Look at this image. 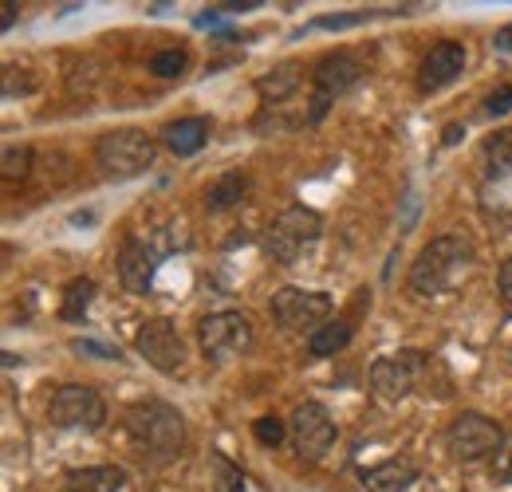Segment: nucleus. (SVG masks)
I'll return each instance as SVG.
<instances>
[{
  "label": "nucleus",
  "mask_w": 512,
  "mask_h": 492,
  "mask_svg": "<svg viewBox=\"0 0 512 492\" xmlns=\"http://www.w3.org/2000/svg\"><path fill=\"white\" fill-rule=\"evenodd\" d=\"M123 426H127L130 441L142 457L150 461H170L186 449V418L170 406V402H158V398H142L134 402L127 414H123Z\"/></svg>",
  "instance_id": "1"
},
{
  "label": "nucleus",
  "mask_w": 512,
  "mask_h": 492,
  "mask_svg": "<svg viewBox=\"0 0 512 492\" xmlns=\"http://www.w3.org/2000/svg\"><path fill=\"white\" fill-rule=\"evenodd\" d=\"M469 268H473V245L465 237H457V233L434 237L410 264V292L414 296H442L469 276Z\"/></svg>",
  "instance_id": "2"
},
{
  "label": "nucleus",
  "mask_w": 512,
  "mask_h": 492,
  "mask_svg": "<svg viewBox=\"0 0 512 492\" xmlns=\"http://www.w3.org/2000/svg\"><path fill=\"white\" fill-rule=\"evenodd\" d=\"M434 374H442L434 355H426V351H394V355H383V359L371 363V390L383 402H402L414 390H422Z\"/></svg>",
  "instance_id": "3"
},
{
  "label": "nucleus",
  "mask_w": 512,
  "mask_h": 492,
  "mask_svg": "<svg viewBox=\"0 0 512 492\" xmlns=\"http://www.w3.org/2000/svg\"><path fill=\"white\" fill-rule=\"evenodd\" d=\"M154 158H158V142H154L146 130H134V126L103 134L99 146H95L99 170H103L107 178H115V182L142 178V174L154 166Z\"/></svg>",
  "instance_id": "4"
},
{
  "label": "nucleus",
  "mask_w": 512,
  "mask_h": 492,
  "mask_svg": "<svg viewBox=\"0 0 512 492\" xmlns=\"http://www.w3.org/2000/svg\"><path fill=\"white\" fill-rule=\"evenodd\" d=\"M323 233V217L316 209H304V205H292L284 209L272 225H268V237H264V248L276 264H296L308 248L320 241Z\"/></svg>",
  "instance_id": "5"
},
{
  "label": "nucleus",
  "mask_w": 512,
  "mask_h": 492,
  "mask_svg": "<svg viewBox=\"0 0 512 492\" xmlns=\"http://www.w3.org/2000/svg\"><path fill=\"white\" fill-rule=\"evenodd\" d=\"M197 339H201L205 359L229 363L253 347V319L245 311H213L197 323Z\"/></svg>",
  "instance_id": "6"
},
{
  "label": "nucleus",
  "mask_w": 512,
  "mask_h": 492,
  "mask_svg": "<svg viewBox=\"0 0 512 492\" xmlns=\"http://www.w3.org/2000/svg\"><path fill=\"white\" fill-rule=\"evenodd\" d=\"M48 422L56 430H99L107 422V402L99 390L91 386H79V382H67L52 394L48 402Z\"/></svg>",
  "instance_id": "7"
},
{
  "label": "nucleus",
  "mask_w": 512,
  "mask_h": 492,
  "mask_svg": "<svg viewBox=\"0 0 512 492\" xmlns=\"http://www.w3.org/2000/svg\"><path fill=\"white\" fill-rule=\"evenodd\" d=\"M505 441L501 422L485 418V414H457L446 430V453L461 465H473L481 457H493Z\"/></svg>",
  "instance_id": "8"
},
{
  "label": "nucleus",
  "mask_w": 512,
  "mask_h": 492,
  "mask_svg": "<svg viewBox=\"0 0 512 492\" xmlns=\"http://www.w3.org/2000/svg\"><path fill=\"white\" fill-rule=\"evenodd\" d=\"M335 311L327 292H304V288H280L272 296V319L284 327V331H308L316 335L327 315Z\"/></svg>",
  "instance_id": "9"
},
{
  "label": "nucleus",
  "mask_w": 512,
  "mask_h": 492,
  "mask_svg": "<svg viewBox=\"0 0 512 492\" xmlns=\"http://www.w3.org/2000/svg\"><path fill=\"white\" fill-rule=\"evenodd\" d=\"M134 347L158 374H182L186 370V339L178 335V327L170 319H146Z\"/></svg>",
  "instance_id": "10"
},
{
  "label": "nucleus",
  "mask_w": 512,
  "mask_h": 492,
  "mask_svg": "<svg viewBox=\"0 0 512 492\" xmlns=\"http://www.w3.org/2000/svg\"><path fill=\"white\" fill-rule=\"evenodd\" d=\"M288 430H292V445H296V453L304 461H320L323 453L335 445V437H339V426H335V418L327 414L323 402H300L292 422H288Z\"/></svg>",
  "instance_id": "11"
},
{
  "label": "nucleus",
  "mask_w": 512,
  "mask_h": 492,
  "mask_svg": "<svg viewBox=\"0 0 512 492\" xmlns=\"http://www.w3.org/2000/svg\"><path fill=\"white\" fill-rule=\"evenodd\" d=\"M158 260H162V252L150 245V241H142V237H127L123 248H119V280H123V288H127L130 296H146L150 292V284H154V272H158Z\"/></svg>",
  "instance_id": "12"
},
{
  "label": "nucleus",
  "mask_w": 512,
  "mask_h": 492,
  "mask_svg": "<svg viewBox=\"0 0 512 492\" xmlns=\"http://www.w3.org/2000/svg\"><path fill=\"white\" fill-rule=\"evenodd\" d=\"M363 79V63L355 60L351 52H327L316 67H312V83H316V95L323 99H339V95H347L355 83Z\"/></svg>",
  "instance_id": "13"
},
{
  "label": "nucleus",
  "mask_w": 512,
  "mask_h": 492,
  "mask_svg": "<svg viewBox=\"0 0 512 492\" xmlns=\"http://www.w3.org/2000/svg\"><path fill=\"white\" fill-rule=\"evenodd\" d=\"M465 44H457V40H442V44H434L430 48V56L422 60L418 67V87L426 91V95H434V91H442L449 87L461 71H465Z\"/></svg>",
  "instance_id": "14"
},
{
  "label": "nucleus",
  "mask_w": 512,
  "mask_h": 492,
  "mask_svg": "<svg viewBox=\"0 0 512 492\" xmlns=\"http://www.w3.org/2000/svg\"><path fill=\"white\" fill-rule=\"evenodd\" d=\"M414 481H418V461L414 457H390V461L363 473L367 492H406Z\"/></svg>",
  "instance_id": "15"
},
{
  "label": "nucleus",
  "mask_w": 512,
  "mask_h": 492,
  "mask_svg": "<svg viewBox=\"0 0 512 492\" xmlns=\"http://www.w3.org/2000/svg\"><path fill=\"white\" fill-rule=\"evenodd\" d=\"M123 485H127V469H119V465H91V469L67 473L60 492H123Z\"/></svg>",
  "instance_id": "16"
},
{
  "label": "nucleus",
  "mask_w": 512,
  "mask_h": 492,
  "mask_svg": "<svg viewBox=\"0 0 512 492\" xmlns=\"http://www.w3.org/2000/svg\"><path fill=\"white\" fill-rule=\"evenodd\" d=\"M245 193H249V174L245 170H229V174H221L205 189V213H213V217L229 213V209H237L245 201Z\"/></svg>",
  "instance_id": "17"
},
{
  "label": "nucleus",
  "mask_w": 512,
  "mask_h": 492,
  "mask_svg": "<svg viewBox=\"0 0 512 492\" xmlns=\"http://www.w3.org/2000/svg\"><path fill=\"white\" fill-rule=\"evenodd\" d=\"M162 142H166V150H174L178 158H190L197 154L205 142H209V119H178V123H166L162 130Z\"/></svg>",
  "instance_id": "18"
},
{
  "label": "nucleus",
  "mask_w": 512,
  "mask_h": 492,
  "mask_svg": "<svg viewBox=\"0 0 512 492\" xmlns=\"http://www.w3.org/2000/svg\"><path fill=\"white\" fill-rule=\"evenodd\" d=\"M296 87H300V67H296V63H280V67H272V71H264V75L256 79V95H260L268 107H280Z\"/></svg>",
  "instance_id": "19"
},
{
  "label": "nucleus",
  "mask_w": 512,
  "mask_h": 492,
  "mask_svg": "<svg viewBox=\"0 0 512 492\" xmlns=\"http://www.w3.org/2000/svg\"><path fill=\"white\" fill-rule=\"evenodd\" d=\"M351 335H355V327H351L347 319L323 323L316 335H308V355H312V359H331V355H339V351L351 343Z\"/></svg>",
  "instance_id": "20"
},
{
  "label": "nucleus",
  "mask_w": 512,
  "mask_h": 492,
  "mask_svg": "<svg viewBox=\"0 0 512 492\" xmlns=\"http://www.w3.org/2000/svg\"><path fill=\"white\" fill-rule=\"evenodd\" d=\"M209 485L213 492H245V473L241 465H233L225 453H209Z\"/></svg>",
  "instance_id": "21"
},
{
  "label": "nucleus",
  "mask_w": 512,
  "mask_h": 492,
  "mask_svg": "<svg viewBox=\"0 0 512 492\" xmlns=\"http://www.w3.org/2000/svg\"><path fill=\"white\" fill-rule=\"evenodd\" d=\"M91 300H95V280L79 276V280H71L64 288V308H60V315H64L67 323H79L87 315V308H91Z\"/></svg>",
  "instance_id": "22"
},
{
  "label": "nucleus",
  "mask_w": 512,
  "mask_h": 492,
  "mask_svg": "<svg viewBox=\"0 0 512 492\" xmlns=\"http://www.w3.org/2000/svg\"><path fill=\"white\" fill-rule=\"evenodd\" d=\"M485 162L489 174H512V130H497L485 138Z\"/></svg>",
  "instance_id": "23"
},
{
  "label": "nucleus",
  "mask_w": 512,
  "mask_h": 492,
  "mask_svg": "<svg viewBox=\"0 0 512 492\" xmlns=\"http://www.w3.org/2000/svg\"><path fill=\"white\" fill-rule=\"evenodd\" d=\"M28 170H32V146H24V142H8L4 154H0V174H4V182L24 178Z\"/></svg>",
  "instance_id": "24"
},
{
  "label": "nucleus",
  "mask_w": 512,
  "mask_h": 492,
  "mask_svg": "<svg viewBox=\"0 0 512 492\" xmlns=\"http://www.w3.org/2000/svg\"><path fill=\"white\" fill-rule=\"evenodd\" d=\"M375 16H390L386 8H367V12H339V16H320V20H312L308 28L312 32H339V28H355V24H367V20H375Z\"/></svg>",
  "instance_id": "25"
},
{
  "label": "nucleus",
  "mask_w": 512,
  "mask_h": 492,
  "mask_svg": "<svg viewBox=\"0 0 512 492\" xmlns=\"http://www.w3.org/2000/svg\"><path fill=\"white\" fill-rule=\"evenodd\" d=\"M186 63H190V56H186L182 48H166V52H158V56L150 60V75H158V79H178V75L186 71Z\"/></svg>",
  "instance_id": "26"
},
{
  "label": "nucleus",
  "mask_w": 512,
  "mask_h": 492,
  "mask_svg": "<svg viewBox=\"0 0 512 492\" xmlns=\"http://www.w3.org/2000/svg\"><path fill=\"white\" fill-rule=\"evenodd\" d=\"M489 477H493L497 485H512V433H505L501 449L489 457Z\"/></svg>",
  "instance_id": "27"
},
{
  "label": "nucleus",
  "mask_w": 512,
  "mask_h": 492,
  "mask_svg": "<svg viewBox=\"0 0 512 492\" xmlns=\"http://www.w3.org/2000/svg\"><path fill=\"white\" fill-rule=\"evenodd\" d=\"M71 351L75 355H91V359H107V363H119L123 359L119 347H107V343H95V339H71Z\"/></svg>",
  "instance_id": "28"
},
{
  "label": "nucleus",
  "mask_w": 512,
  "mask_h": 492,
  "mask_svg": "<svg viewBox=\"0 0 512 492\" xmlns=\"http://www.w3.org/2000/svg\"><path fill=\"white\" fill-rule=\"evenodd\" d=\"M253 433H256V441H260V445H280V441L288 437V426H284L280 418H256Z\"/></svg>",
  "instance_id": "29"
},
{
  "label": "nucleus",
  "mask_w": 512,
  "mask_h": 492,
  "mask_svg": "<svg viewBox=\"0 0 512 492\" xmlns=\"http://www.w3.org/2000/svg\"><path fill=\"white\" fill-rule=\"evenodd\" d=\"M485 111L497 119V115H509L512 111V87H501V91H493L489 99H485Z\"/></svg>",
  "instance_id": "30"
},
{
  "label": "nucleus",
  "mask_w": 512,
  "mask_h": 492,
  "mask_svg": "<svg viewBox=\"0 0 512 492\" xmlns=\"http://www.w3.org/2000/svg\"><path fill=\"white\" fill-rule=\"evenodd\" d=\"M497 292H501V300H505V308L512 311V256L501 264V272H497Z\"/></svg>",
  "instance_id": "31"
},
{
  "label": "nucleus",
  "mask_w": 512,
  "mask_h": 492,
  "mask_svg": "<svg viewBox=\"0 0 512 492\" xmlns=\"http://www.w3.org/2000/svg\"><path fill=\"white\" fill-rule=\"evenodd\" d=\"M16 12H20L16 0H4V4H0V32H8V28L16 24Z\"/></svg>",
  "instance_id": "32"
},
{
  "label": "nucleus",
  "mask_w": 512,
  "mask_h": 492,
  "mask_svg": "<svg viewBox=\"0 0 512 492\" xmlns=\"http://www.w3.org/2000/svg\"><path fill=\"white\" fill-rule=\"evenodd\" d=\"M493 48H497V52H512V24H505V28L493 36Z\"/></svg>",
  "instance_id": "33"
},
{
  "label": "nucleus",
  "mask_w": 512,
  "mask_h": 492,
  "mask_svg": "<svg viewBox=\"0 0 512 492\" xmlns=\"http://www.w3.org/2000/svg\"><path fill=\"white\" fill-rule=\"evenodd\" d=\"M461 138H465V126H446V138H442V142L453 146V142H461Z\"/></svg>",
  "instance_id": "34"
}]
</instances>
